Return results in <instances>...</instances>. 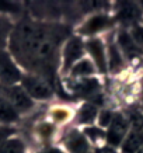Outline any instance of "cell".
<instances>
[{"instance_id":"obj_22","label":"cell","mask_w":143,"mask_h":153,"mask_svg":"<svg viewBox=\"0 0 143 153\" xmlns=\"http://www.w3.org/2000/svg\"><path fill=\"white\" fill-rule=\"evenodd\" d=\"M0 14L4 16H24V6L23 3L17 1H0Z\"/></svg>"},{"instance_id":"obj_6","label":"cell","mask_w":143,"mask_h":153,"mask_svg":"<svg viewBox=\"0 0 143 153\" xmlns=\"http://www.w3.org/2000/svg\"><path fill=\"white\" fill-rule=\"evenodd\" d=\"M23 72L17 65L14 58L10 55V52L6 51L0 52V84L1 86H14L20 84Z\"/></svg>"},{"instance_id":"obj_31","label":"cell","mask_w":143,"mask_h":153,"mask_svg":"<svg viewBox=\"0 0 143 153\" xmlns=\"http://www.w3.org/2000/svg\"><path fill=\"white\" fill-rule=\"evenodd\" d=\"M142 23H143V20H142Z\"/></svg>"},{"instance_id":"obj_8","label":"cell","mask_w":143,"mask_h":153,"mask_svg":"<svg viewBox=\"0 0 143 153\" xmlns=\"http://www.w3.org/2000/svg\"><path fill=\"white\" fill-rule=\"evenodd\" d=\"M143 19V11L140 9L139 3L135 1H118L115 4V16H114V21L124 24V25H129L133 27L136 24L142 23Z\"/></svg>"},{"instance_id":"obj_20","label":"cell","mask_w":143,"mask_h":153,"mask_svg":"<svg viewBox=\"0 0 143 153\" xmlns=\"http://www.w3.org/2000/svg\"><path fill=\"white\" fill-rule=\"evenodd\" d=\"M82 132L87 138L88 142H91L94 145H100V142L105 140V131L100 128V126H84V129Z\"/></svg>"},{"instance_id":"obj_32","label":"cell","mask_w":143,"mask_h":153,"mask_svg":"<svg viewBox=\"0 0 143 153\" xmlns=\"http://www.w3.org/2000/svg\"><path fill=\"white\" fill-rule=\"evenodd\" d=\"M142 114H143V111H142Z\"/></svg>"},{"instance_id":"obj_2","label":"cell","mask_w":143,"mask_h":153,"mask_svg":"<svg viewBox=\"0 0 143 153\" xmlns=\"http://www.w3.org/2000/svg\"><path fill=\"white\" fill-rule=\"evenodd\" d=\"M86 55V48L82 37L70 35L65 41L60 51V72L63 74H69L79 60H82Z\"/></svg>"},{"instance_id":"obj_11","label":"cell","mask_w":143,"mask_h":153,"mask_svg":"<svg viewBox=\"0 0 143 153\" xmlns=\"http://www.w3.org/2000/svg\"><path fill=\"white\" fill-rule=\"evenodd\" d=\"M63 146L67 153H88L90 152V142L84 136L82 131L73 129L67 131L63 136Z\"/></svg>"},{"instance_id":"obj_27","label":"cell","mask_w":143,"mask_h":153,"mask_svg":"<svg viewBox=\"0 0 143 153\" xmlns=\"http://www.w3.org/2000/svg\"><path fill=\"white\" fill-rule=\"evenodd\" d=\"M94 153H118L115 148H112L110 145H101V146H97Z\"/></svg>"},{"instance_id":"obj_7","label":"cell","mask_w":143,"mask_h":153,"mask_svg":"<svg viewBox=\"0 0 143 153\" xmlns=\"http://www.w3.org/2000/svg\"><path fill=\"white\" fill-rule=\"evenodd\" d=\"M114 25V17L105 13H96L88 16L83 23L77 27V33L80 35L94 38L97 34L110 30Z\"/></svg>"},{"instance_id":"obj_23","label":"cell","mask_w":143,"mask_h":153,"mask_svg":"<svg viewBox=\"0 0 143 153\" xmlns=\"http://www.w3.org/2000/svg\"><path fill=\"white\" fill-rule=\"evenodd\" d=\"M35 134L41 138L42 140H49L55 135V125L52 122H41L35 128Z\"/></svg>"},{"instance_id":"obj_29","label":"cell","mask_w":143,"mask_h":153,"mask_svg":"<svg viewBox=\"0 0 143 153\" xmlns=\"http://www.w3.org/2000/svg\"><path fill=\"white\" fill-rule=\"evenodd\" d=\"M139 4H140V9H142V11H143V1H139Z\"/></svg>"},{"instance_id":"obj_30","label":"cell","mask_w":143,"mask_h":153,"mask_svg":"<svg viewBox=\"0 0 143 153\" xmlns=\"http://www.w3.org/2000/svg\"><path fill=\"white\" fill-rule=\"evenodd\" d=\"M138 153H143V148H142V149H140V150H139V152H138Z\"/></svg>"},{"instance_id":"obj_12","label":"cell","mask_w":143,"mask_h":153,"mask_svg":"<svg viewBox=\"0 0 143 153\" xmlns=\"http://www.w3.org/2000/svg\"><path fill=\"white\" fill-rule=\"evenodd\" d=\"M69 88L76 91L79 96L93 98L98 94L101 86L96 77H86V79H73V83L69 84Z\"/></svg>"},{"instance_id":"obj_26","label":"cell","mask_w":143,"mask_h":153,"mask_svg":"<svg viewBox=\"0 0 143 153\" xmlns=\"http://www.w3.org/2000/svg\"><path fill=\"white\" fill-rule=\"evenodd\" d=\"M14 132H16V129H14L13 126L0 125V145L3 143V142H6L7 139H10V138H13Z\"/></svg>"},{"instance_id":"obj_5","label":"cell","mask_w":143,"mask_h":153,"mask_svg":"<svg viewBox=\"0 0 143 153\" xmlns=\"http://www.w3.org/2000/svg\"><path fill=\"white\" fill-rule=\"evenodd\" d=\"M130 129L128 117L122 112H114L112 121L105 131V142L112 148H119Z\"/></svg>"},{"instance_id":"obj_25","label":"cell","mask_w":143,"mask_h":153,"mask_svg":"<svg viewBox=\"0 0 143 153\" xmlns=\"http://www.w3.org/2000/svg\"><path fill=\"white\" fill-rule=\"evenodd\" d=\"M112 117H114V112L111 110H101V111H98L97 122L100 125V128H108V125L112 121Z\"/></svg>"},{"instance_id":"obj_19","label":"cell","mask_w":143,"mask_h":153,"mask_svg":"<svg viewBox=\"0 0 143 153\" xmlns=\"http://www.w3.org/2000/svg\"><path fill=\"white\" fill-rule=\"evenodd\" d=\"M25 143L20 138H10L0 145V153H24Z\"/></svg>"},{"instance_id":"obj_15","label":"cell","mask_w":143,"mask_h":153,"mask_svg":"<svg viewBox=\"0 0 143 153\" xmlns=\"http://www.w3.org/2000/svg\"><path fill=\"white\" fill-rule=\"evenodd\" d=\"M98 108L93 102H84L77 110L74 117V124L76 125H91L94 121H97Z\"/></svg>"},{"instance_id":"obj_28","label":"cell","mask_w":143,"mask_h":153,"mask_svg":"<svg viewBox=\"0 0 143 153\" xmlns=\"http://www.w3.org/2000/svg\"><path fill=\"white\" fill-rule=\"evenodd\" d=\"M39 153H66V152H63V150H60L58 148H46L44 150H41Z\"/></svg>"},{"instance_id":"obj_21","label":"cell","mask_w":143,"mask_h":153,"mask_svg":"<svg viewBox=\"0 0 143 153\" xmlns=\"http://www.w3.org/2000/svg\"><path fill=\"white\" fill-rule=\"evenodd\" d=\"M49 117H51V121L53 125H58V124H65L72 118V112H70L69 108L66 107H53L49 112Z\"/></svg>"},{"instance_id":"obj_3","label":"cell","mask_w":143,"mask_h":153,"mask_svg":"<svg viewBox=\"0 0 143 153\" xmlns=\"http://www.w3.org/2000/svg\"><path fill=\"white\" fill-rule=\"evenodd\" d=\"M20 84L34 101L35 100L46 101V100H51L55 96V86L49 83L48 80H45L44 77L37 76V74H23Z\"/></svg>"},{"instance_id":"obj_33","label":"cell","mask_w":143,"mask_h":153,"mask_svg":"<svg viewBox=\"0 0 143 153\" xmlns=\"http://www.w3.org/2000/svg\"><path fill=\"white\" fill-rule=\"evenodd\" d=\"M88 153H90V152H88Z\"/></svg>"},{"instance_id":"obj_17","label":"cell","mask_w":143,"mask_h":153,"mask_svg":"<svg viewBox=\"0 0 143 153\" xmlns=\"http://www.w3.org/2000/svg\"><path fill=\"white\" fill-rule=\"evenodd\" d=\"M20 120V112L11 105V102L0 94V122L14 124Z\"/></svg>"},{"instance_id":"obj_10","label":"cell","mask_w":143,"mask_h":153,"mask_svg":"<svg viewBox=\"0 0 143 153\" xmlns=\"http://www.w3.org/2000/svg\"><path fill=\"white\" fill-rule=\"evenodd\" d=\"M115 42H116V45H118V48H119V51L122 52L125 59L132 60L143 55V51L136 45V42L133 41L129 30H125V28L124 30H119L116 33Z\"/></svg>"},{"instance_id":"obj_14","label":"cell","mask_w":143,"mask_h":153,"mask_svg":"<svg viewBox=\"0 0 143 153\" xmlns=\"http://www.w3.org/2000/svg\"><path fill=\"white\" fill-rule=\"evenodd\" d=\"M119 148L121 153H138L143 148V129L130 128Z\"/></svg>"},{"instance_id":"obj_16","label":"cell","mask_w":143,"mask_h":153,"mask_svg":"<svg viewBox=\"0 0 143 153\" xmlns=\"http://www.w3.org/2000/svg\"><path fill=\"white\" fill-rule=\"evenodd\" d=\"M96 73H97V69L91 62V59L84 56L83 59L79 60L72 68V70L69 72V76L72 79H86V77H93Z\"/></svg>"},{"instance_id":"obj_24","label":"cell","mask_w":143,"mask_h":153,"mask_svg":"<svg viewBox=\"0 0 143 153\" xmlns=\"http://www.w3.org/2000/svg\"><path fill=\"white\" fill-rule=\"evenodd\" d=\"M129 33L133 38V41L136 42V45L143 51V23H139L133 27H130Z\"/></svg>"},{"instance_id":"obj_9","label":"cell","mask_w":143,"mask_h":153,"mask_svg":"<svg viewBox=\"0 0 143 153\" xmlns=\"http://www.w3.org/2000/svg\"><path fill=\"white\" fill-rule=\"evenodd\" d=\"M86 52L90 55V59L94 63L98 73H107L108 66H107V48L104 45L101 38H88L84 42Z\"/></svg>"},{"instance_id":"obj_1","label":"cell","mask_w":143,"mask_h":153,"mask_svg":"<svg viewBox=\"0 0 143 153\" xmlns=\"http://www.w3.org/2000/svg\"><path fill=\"white\" fill-rule=\"evenodd\" d=\"M69 37V25L58 21H38L24 14L14 24L7 48L19 66L55 86L60 51Z\"/></svg>"},{"instance_id":"obj_18","label":"cell","mask_w":143,"mask_h":153,"mask_svg":"<svg viewBox=\"0 0 143 153\" xmlns=\"http://www.w3.org/2000/svg\"><path fill=\"white\" fill-rule=\"evenodd\" d=\"M13 27L14 23L11 21V17L0 14V52L7 49L10 34L13 31Z\"/></svg>"},{"instance_id":"obj_4","label":"cell","mask_w":143,"mask_h":153,"mask_svg":"<svg viewBox=\"0 0 143 153\" xmlns=\"http://www.w3.org/2000/svg\"><path fill=\"white\" fill-rule=\"evenodd\" d=\"M0 94L11 102V105L21 114L30 112L35 105V101L27 94V91L21 87V84L14 86H1L0 84Z\"/></svg>"},{"instance_id":"obj_13","label":"cell","mask_w":143,"mask_h":153,"mask_svg":"<svg viewBox=\"0 0 143 153\" xmlns=\"http://www.w3.org/2000/svg\"><path fill=\"white\" fill-rule=\"evenodd\" d=\"M107 66L111 73H118L125 68V58L115 41L107 44Z\"/></svg>"}]
</instances>
